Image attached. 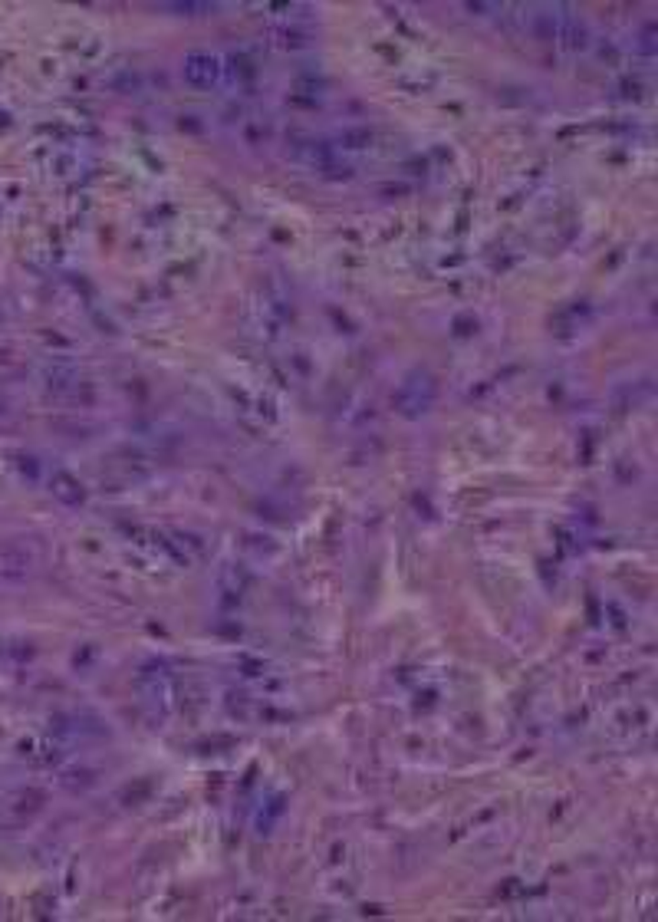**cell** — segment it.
Instances as JSON below:
<instances>
[{"mask_svg": "<svg viewBox=\"0 0 658 922\" xmlns=\"http://www.w3.org/2000/svg\"><path fill=\"white\" fill-rule=\"evenodd\" d=\"M431 402H435V382H431L428 372H411L402 386H398V392H395V405H398V412L409 415V419L425 415V412L431 409Z\"/></svg>", "mask_w": 658, "mask_h": 922, "instance_id": "cell-1", "label": "cell"}, {"mask_svg": "<svg viewBox=\"0 0 658 922\" xmlns=\"http://www.w3.org/2000/svg\"><path fill=\"white\" fill-rule=\"evenodd\" d=\"M296 162H303L306 168L326 175V178H345V175H349V165L339 162L336 148L326 145V142L306 139L303 145H300V152H296Z\"/></svg>", "mask_w": 658, "mask_h": 922, "instance_id": "cell-2", "label": "cell"}, {"mask_svg": "<svg viewBox=\"0 0 658 922\" xmlns=\"http://www.w3.org/2000/svg\"><path fill=\"white\" fill-rule=\"evenodd\" d=\"M221 73H224V66L214 53H188L185 63H181V76H185V82L195 86V90H211V86H218V82H221Z\"/></svg>", "mask_w": 658, "mask_h": 922, "instance_id": "cell-3", "label": "cell"}, {"mask_svg": "<svg viewBox=\"0 0 658 922\" xmlns=\"http://www.w3.org/2000/svg\"><path fill=\"white\" fill-rule=\"evenodd\" d=\"M553 40L563 49H569V53L586 49L589 47V27H586L583 16L573 14L569 7H557V37Z\"/></svg>", "mask_w": 658, "mask_h": 922, "instance_id": "cell-4", "label": "cell"}, {"mask_svg": "<svg viewBox=\"0 0 658 922\" xmlns=\"http://www.w3.org/2000/svg\"><path fill=\"white\" fill-rule=\"evenodd\" d=\"M49 494H53L57 501L69 504V508H76V504L86 501V491H82L80 477H73L69 471H63V468H57L53 475H49Z\"/></svg>", "mask_w": 658, "mask_h": 922, "instance_id": "cell-5", "label": "cell"}, {"mask_svg": "<svg viewBox=\"0 0 658 922\" xmlns=\"http://www.w3.org/2000/svg\"><path fill=\"white\" fill-rule=\"evenodd\" d=\"M273 37H277L280 47H287V49L310 47V40H313L310 30H296V27H280V30H273Z\"/></svg>", "mask_w": 658, "mask_h": 922, "instance_id": "cell-6", "label": "cell"}, {"mask_svg": "<svg viewBox=\"0 0 658 922\" xmlns=\"http://www.w3.org/2000/svg\"><path fill=\"white\" fill-rule=\"evenodd\" d=\"M76 382H80L76 370H66V366H57V370L47 372V389H53V392H69Z\"/></svg>", "mask_w": 658, "mask_h": 922, "instance_id": "cell-7", "label": "cell"}, {"mask_svg": "<svg viewBox=\"0 0 658 922\" xmlns=\"http://www.w3.org/2000/svg\"><path fill=\"white\" fill-rule=\"evenodd\" d=\"M168 10H178V14H188V16H195V10H205V14H211V4H164Z\"/></svg>", "mask_w": 658, "mask_h": 922, "instance_id": "cell-8", "label": "cell"}, {"mask_svg": "<svg viewBox=\"0 0 658 922\" xmlns=\"http://www.w3.org/2000/svg\"><path fill=\"white\" fill-rule=\"evenodd\" d=\"M0 412H4V402H0Z\"/></svg>", "mask_w": 658, "mask_h": 922, "instance_id": "cell-9", "label": "cell"}]
</instances>
